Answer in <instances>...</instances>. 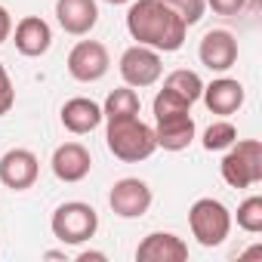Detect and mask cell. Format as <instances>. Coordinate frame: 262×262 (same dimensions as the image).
Segmentation results:
<instances>
[{"instance_id":"14","label":"cell","mask_w":262,"mask_h":262,"mask_svg":"<svg viewBox=\"0 0 262 262\" xmlns=\"http://www.w3.org/2000/svg\"><path fill=\"white\" fill-rule=\"evenodd\" d=\"M56 19L65 34L83 37L96 28L99 7H96V0H56Z\"/></svg>"},{"instance_id":"22","label":"cell","mask_w":262,"mask_h":262,"mask_svg":"<svg viewBox=\"0 0 262 262\" xmlns=\"http://www.w3.org/2000/svg\"><path fill=\"white\" fill-rule=\"evenodd\" d=\"M161 4H167L188 28L198 25V22L204 19V13H207V4H204V0H161Z\"/></svg>"},{"instance_id":"29","label":"cell","mask_w":262,"mask_h":262,"mask_svg":"<svg viewBox=\"0 0 262 262\" xmlns=\"http://www.w3.org/2000/svg\"><path fill=\"white\" fill-rule=\"evenodd\" d=\"M105 4H111V7H120V4H129V0H105Z\"/></svg>"},{"instance_id":"7","label":"cell","mask_w":262,"mask_h":262,"mask_svg":"<svg viewBox=\"0 0 262 262\" xmlns=\"http://www.w3.org/2000/svg\"><path fill=\"white\" fill-rule=\"evenodd\" d=\"M164 74V65H161V53L151 50V47H129L123 50L120 56V77L126 86H133V90H142V86H151L158 83Z\"/></svg>"},{"instance_id":"1","label":"cell","mask_w":262,"mask_h":262,"mask_svg":"<svg viewBox=\"0 0 262 262\" xmlns=\"http://www.w3.org/2000/svg\"><path fill=\"white\" fill-rule=\"evenodd\" d=\"M126 31L142 47H151L158 53H176L185 43L188 25L161 0H129Z\"/></svg>"},{"instance_id":"4","label":"cell","mask_w":262,"mask_h":262,"mask_svg":"<svg viewBox=\"0 0 262 262\" xmlns=\"http://www.w3.org/2000/svg\"><path fill=\"white\" fill-rule=\"evenodd\" d=\"M50 228H53V237L62 244H86L99 231V213L83 201H65L56 207Z\"/></svg>"},{"instance_id":"2","label":"cell","mask_w":262,"mask_h":262,"mask_svg":"<svg viewBox=\"0 0 262 262\" xmlns=\"http://www.w3.org/2000/svg\"><path fill=\"white\" fill-rule=\"evenodd\" d=\"M105 142H108V151H111L117 161H123V164H139V161H145V158H151V155L158 151L155 126L142 123L139 114L108 120Z\"/></svg>"},{"instance_id":"12","label":"cell","mask_w":262,"mask_h":262,"mask_svg":"<svg viewBox=\"0 0 262 262\" xmlns=\"http://www.w3.org/2000/svg\"><path fill=\"white\" fill-rule=\"evenodd\" d=\"M136 259L139 262H185L188 244L173 231H151L136 247Z\"/></svg>"},{"instance_id":"9","label":"cell","mask_w":262,"mask_h":262,"mask_svg":"<svg viewBox=\"0 0 262 262\" xmlns=\"http://www.w3.org/2000/svg\"><path fill=\"white\" fill-rule=\"evenodd\" d=\"M194 133L198 126L191 111H173V114L155 117V139H158V148L164 151H185L194 142Z\"/></svg>"},{"instance_id":"25","label":"cell","mask_w":262,"mask_h":262,"mask_svg":"<svg viewBox=\"0 0 262 262\" xmlns=\"http://www.w3.org/2000/svg\"><path fill=\"white\" fill-rule=\"evenodd\" d=\"M204 4H207L216 16H225V19L241 16V13L247 10V0H204Z\"/></svg>"},{"instance_id":"17","label":"cell","mask_w":262,"mask_h":262,"mask_svg":"<svg viewBox=\"0 0 262 262\" xmlns=\"http://www.w3.org/2000/svg\"><path fill=\"white\" fill-rule=\"evenodd\" d=\"M102 123V105H96L93 99H68L62 105V126L74 136H83V133H93V129Z\"/></svg>"},{"instance_id":"18","label":"cell","mask_w":262,"mask_h":262,"mask_svg":"<svg viewBox=\"0 0 262 262\" xmlns=\"http://www.w3.org/2000/svg\"><path fill=\"white\" fill-rule=\"evenodd\" d=\"M139 108H142V102H139V96H136L133 86H117V90L108 93V99H105V105H102V117H105V120L133 117V114H139Z\"/></svg>"},{"instance_id":"15","label":"cell","mask_w":262,"mask_h":262,"mask_svg":"<svg viewBox=\"0 0 262 262\" xmlns=\"http://www.w3.org/2000/svg\"><path fill=\"white\" fill-rule=\"evenodd\" d=\"M201 99L210 108V114L228 117V114L241 111V105H244V83L234 77H216L213 83H204Z\"/></svg>"},{"instance_id":"24","label":"cell","mask_w":262,"mask_h":262,"mask_svg":"<svg viewBox=\"0 0 262 262\" xmlns=\"http://www.w3.org/2000/svg\"><path fill=\"white\" fill-rule=\"evenodd\" d=\"M13 102H16V90H13V80H10V74H7V68H4V62H0V117L10 114Z\"/></svg>"},{"instance_id":"28","label":"cell","mask_w":262,"mask_h":262,"mask_svg":"<svg viewBox=\"0 0 262 262\" xmlns=\"http://www.w3.org/2000/svg\"><path fill=\"white\" fill-rule=\"evenodd\" d=\"M43 259H65V253H59V250H47Z\"/></svg>"},{"instance_id":"8","label":"cell","mask_w":262,"mask_h":262,"mask_svg":"<svg viewBox=\"0 0 262 262\" xmlns=\"http://www.w3.org/2000/svg\"><path fill=\"white\" fill-rule=\"evenodd\" d=\"M108 68H111V56H108L105 43H99V40H80L68 53V74L80 83L102 80L108 74Z\"/></svg>"},{"instance_id":"26","label":"cell","mask_w":262,"mask_h":262,"mask_svg":"<svg viewBox=\"0 0 262 262\" xmlns=\"http://www.w3.org/2000/svg\"><path fill=\"white\" fill-rule=\"evenodd\" d=\"M10 34H13V16L7 7H0V43H7Z\"/></svg>"},{"instance_id":"27","label":"cell","mask_w":262,"mask_h":262,"mask_svg":"<svg viewBox=\"0 0 262 262\" xmlns=\"http://www.w3.org/2000/svg\"><path fill=\"white\" fill-rule=\"evenodd\" d=\"M90 259H93V262H105L108 256L99 253V250H83V253H77V262H90Z\"/></svg>"},{"instance_id":"5","label":"cell","mask_w":262,"mask_h":262,"mask_svg":"<svg viewBox=\"0 0 262 262\" xmlns=\"http://www.w3.org/2000/svg\"><path fill=\"white\" fill-rule=\"evenodd\" d=\"M188 228L201 247H219L231 231V213L216 198H201L188 210Z\"/></svg>"},{"instance_id":"3","label":"cell","mask_w":262,"mask_h":262,"mask_svg":"<svg viewBox=\"0 0 262 262\" xmlns=\"http://www.w3.org/2000/svg\"><path fill=\"white\" fill-rule=\"evenodd\" d=\"M222 179L231 188H253L262 182V142L259 139H234L225 148V158L219 164Z\"/></svg>"},{"instance_id":"13","label":"cell","mask_w":262,"mask_h":262,"mask_svg":"<svg viewBox=\"0 0 262 262\" xmlns=\"http://www.w3.org/2000/svg\"><path fill=\"white\" fill-rule=\"evenodd\" d=\"M50 167H53V176H56L59 182H80V179L90 176L93 158H90V151H86L80 142H65V145H59V148L53 151Z\"/></svg>"},{"instance_id":"21","label":"cell","mask_w":262,"mask_h":262,"mask_svg":"<svg viewBox=\"0 0 262 262\" xmlns=\"http://www.w3.org/2000/svg\"><path fill=\"white\" fill-rule=\"evenodd\" d=\"M237 228H244L247 234H259L262 231V198L253 194L237 207Z\"/></svg>"},{"instance_id":"16","label":"cell","mask_w":262,"mask_h":262,"mask_svg":"<svg viewBox=\"0 0 262 262\" xmlns=\"http://www.w3.org/2000/svg\"><path fill=\"white\" fill-rule=\"evenodd\" d=\"M53 47V28L40 19V16H25L16 25V50L28 59L43 56Z\"/></svg>"},{"instance_id":"11","label":"cell","mask_w":262,"mask_h":262,"mask_svg":"<svg viewBox=\"0 0 262 262\" xmlns=\"http://www.w3.org/2000/svg\"><path fill=\"white\" fill-rule=\"evenodd\" d=\"M198 59L204 68L210 71H228L234 62H237V40L231 31L225 28H213L201 37V47H198Z\"/></svg>"},{"instance_id":"23","label":"cell","mask_w":262,"mask_h":262,"mask_svg":"<svg viewBox=\"0 0 262 262\" xmlns=\"http://www.w3.org/2000/svg\"><path fill=\"white\" fill-rule=\"evenodd\" d=\"M155 117H161V114H173V111H191V102H185L182 96H176L173 90H161L158 96H155Z\"/></svg>"},{"instance_id":"20","label":"cell","mask_w":262,"mask_h":262,"mask_svg":"<svg viewBox=\"0 0 262 262\" xmlns=\"http://www.w3.org/2000/svg\"><path fill=\"white\" fill-rule=\"evenodd\" d=\"M237 139V129L231 120H216L207 126V133H204V148L207 151H225L231 142Z\"/></svg>"},{"instance_id":"10","label":"cell","mask_w":262,"mask_h":262,"mask_svg":"<svg viewBox=\"0 0 262 262\" xmlns=\"http://www.w3.org/2000/svg\"><path fill=\"white\" fill-rule=\"evenodd\" d=\"M40 176V161L28 148H10L0 158V182L13 191H28Z\"/></svg>"},{"instance_id":"19","label":"cell","mask_w":262,"mask_h":262,"mask_svg":"<svg viewBox=\"0 0 262 262\" xmlns=\"http://www.w3.org/2000/svg\"><path fill=\"white\" fill-rule=\"evenodd\" d=\"M164 86L167 90H173L176 96H182L185 102H198L201 99V93H204V80H201V74L198 71H188V68H176V71H170L167 74V80H164Z\"/></svg>"},{"instance_id":"6","label":"cell","mask_w":262,"mask_h":262,"mask_svg":"<svg viewBox=\"0 0 262 262\" xmlns=\"http://www.w3.org/2000/svg\"><path fill=\"white\" fill-rule=\"evenodd\" d=\"M151 188L145 179H136V176H126V179H117L108 191V204H111V213L120 216V219H142L148 210H151Z\"/></svg>"},{"instance_id":"30","label":"cell","mask_w":262,"mask_h":262,"mask_svg":"<svg viewBox=\"0 0 262 262\" xmlns=\"http://www.w3.org/2000/svg\"><path fill=\"white\" fill-rule=\"evenodd\" d=\"M247 7L250 10H259V0H247Z\"/></svg>"}]
</instances>
